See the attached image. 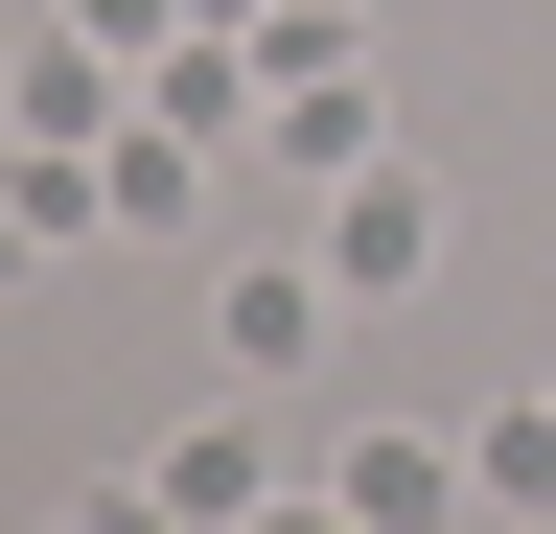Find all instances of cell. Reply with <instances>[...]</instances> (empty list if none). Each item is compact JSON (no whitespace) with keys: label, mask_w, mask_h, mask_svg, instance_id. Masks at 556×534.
I'll use <instances>...</instances> for the list:
<instances>
[{"label":"cell","mask_w":556,"mask_h":534,"mask_svg":"<svg viewBox=\"0 0 556 534\" xmlns=\"http://www.w3.org/2000/svg\"><path fill=\"white\" fill-rule=\"evenodd\" d=\"M464 511L556 534V395H510V419H464Z\"/></svg>","instance_id":"6"},{"label":"cell","mask_w":556,"mask_h":534,"mask_svg":"<svg viewBox=\"0 0 556 534\" xmlns=\"http://www.w3.org/2000/svg\"><path fill=\"white\" fill-rule=\"evenodd\" d=\"M232 163V140H186V116H116L93 140V186H116V233H186V186Z\"/></svg>","instance_id":"5"},{"label":"cell","mask_w":556,"mask_h":534,"mask_svg":"<svg viewBox=\"0 0 556 534\" xmlns=\"http://www.w3.org/2000/svg\"><path fill=\"white\" fill-rule=\"evenodd\" d=\"M70 534H186V511H163V488H93V511H70Z\"/></svg>","instance_id":"10"},{"label":"cell","mask_w":556,"mask_h":534,"mask_svg":"<svg viewBox=\"0 0 556 534\" xmlns=\"http://www.w3.org/2000/svg\"><path fill=\"white\" fill-rule=\"evenodd\" d=\"M278 163H302V186H348V163H394V116L348 94V71H278Z\"/></svg>","instance_id":"7"},{"label":"cell","mask_w":556,"mask_h":534,"mask_svg":"<svg viewBox=\"0 0 556 534\" xmlns=\"http://www.w3.org/2000/svg\"><path fill=\"white\" fill-rule=\"evenodd\" d=\"M278 71H255V47H163V71H139V116H186V140H232V116H255Z\"/></svg>","instance_id":"8"},{"label":"cell","mask_w":556,"mask_h":534,"mask_svg":"<svg viewBox=\"0 0 556 534\" xmlns=\"http://www.w3.org/2000/svg\"><path fill=\"white\" fill-rule=\"evenodd\" d=\"M325 488L371 511V534H441V511H464V442H441V419H371V442L325 464Z\"/></svg>","instance_id":"3"},{"label":"cell","mask_w":556,"mask_h":534,"mask_svg":"<svg viewBox=\"0 0 556 534\" xmlns=\"http://www.w3.org/2000/svg\"><path fill=\"white\" fill-rule=\"evenodd\" d=\"M139 488H163L186 534H255V511H278V442H255V419H186L163 464H139Z\"/></svg>","instance_id":"4"},{"label":"cell","mask_w":556,"mask_h":534,"mask_svg":"<svg viewBox=\"0 0 556 534\" xmlns=\"http://www.w3.org/2000/svg\"><path fill=\"white\" fill-rule=\"evenodd\" d=\"M208 349H232L255 395H278V372H325V349H348V280H325V256H255V280L208 302Z\"/></svg>","instance_id":"2"},{"label":"cell","mask_w":556,"mask_h":534,"mask_svg":"<svg viewBox=\"0 0 556 534\" xmlns=\"http://www.w3.org/2000/svg\"><path fill=\"white\" fill-rule=\"evenodd\" d=\"M255 534H371V511H348V488H302V511H255Z\"/></svg>","instance_id":"11"},{"label":"cell","mask_w":556,"mask_h":534,"mask_svg":"<svg viewBox=\"0 0 556 534\" xmlns=\"http://www.w3.org/2000/svg\"><path fill=\"white\" fill-rule=\"evenodd\" d=\"M0 280H24V186H0Z\"/></svg>","instance_id":"12"},{"label":"cell","mask_w":556,"mask_h":534,"mask_svg":"<svg viewBox=\"0 0 556 534\" xmlns=\"http://www.w3.org/2000/svg\"><path fill=\"white\" fill-rule=\"evenodd\" d=\"M70 24H93V47H139V71H163V47H186V24H163V0H70Z\"/></svg>","instance_id":"9"},{"label":"cell","mask_w":556,"mask_h":534,"mask_svg":"<svg viewBox=\"0 0 556 534\" xmlns=\"http://www.w3.org/2000/svg\"><path fill=\"white\" fill-rule=\"evenodd\" d=\"M441 233H464V210H441V163L394 140V163H348V186H325V233H302V256L348 280V325H371V302H417V280H441Z\"/></svg>","instance_id":"1"}]
</instances>
